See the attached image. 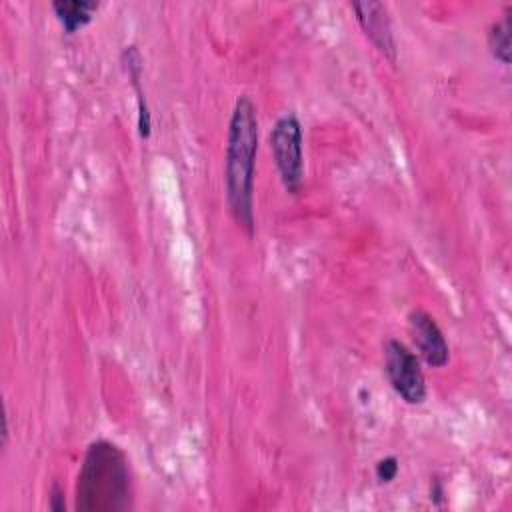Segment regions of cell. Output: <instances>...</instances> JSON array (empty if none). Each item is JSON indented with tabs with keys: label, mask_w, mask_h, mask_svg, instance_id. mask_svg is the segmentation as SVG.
<instances>
[{
	"label": "cell",
	"mask_w": 512,
	"mask_h": 512,
	"mask_svg": "<svg viewBox=\"0 0 512 512\" xmlns=\"http://www.w3.org/2000/svg\"><path fill=\"white\" fill-rule=\"evenodd\" d=\"M396 472H398V460H396L394 456H386V458H382V460L376 462V478H378L380 482H390V480H394Z\"/></svg>",
	"instance_id": "cell-10"
},
{
	"label": "cell",
	"mask_w": 512,
	"mask_h": 512,
	"mask_svg": "<svg viewBox=\"0 0 512 512\" xmlns=\"http://www.w3.org/2000/svg\"><path fill=\"white\" fill-rule=\"evenodd\" d=\"M408 326L424 362L432 368L446 366L450 360V350L436 320L426 310L414 308L408 314Z\"/></svg>",
	"instance_id": "cell-5"
},
{
	"label": "cell",
	"mask_w": 512,
	"mask_h": 512,
	"mask_svg": "<svg viewBox=\"0 0 512 512\" xmlns=\"http://www.w3.org/2000/svg\"><path fill=\"white\" fill-rule=\"evenodd\" d=\"M132 472L126 454L110 440H96L86 448L78 482V512H122L132 508Z\"/></svg>",
	"instance_id": "cell-2"
},
{
	"label": "cell",
	"mask_w": 512,
	"mask_h": 512,
	"mask_svg": "<svg viewBox=\"0 0 512 512\" xmlns=\"http://www.w3.org/2000/svg\"><path fill=\"white\" fill-rule=\"evenodd\" d=\"M270 150L284 188L298 194L304 182V154H302V126L296 114L280 116L270 132Z\"/></svg>",
	"instance_id": "cell-3"
},
{
	"label": "cell",
	"mask_w": 512,
	"mask_h": 512,
	"mask_svg": "<svg viewBox=\"0 0 512 512\" xmlns=\"http://www.w3.org/2000/svg\"><path fill=\"white\" fill-rule=\"evenodd\" d=\"M258 150V116L254 102L242 94L232 110L226 142V200L232 218L248 234L254 230V166Z\"/></svg>",
	"instance_id": "cell-1"
},
{
	"label": "cell",
	"mask_w": 512,
	"mask_h": 512,
	"mask_svg": "<svg viewBox=\"0 0 512 512\" xmlns=\"http://www.w3.org/2000/svg\"><path fill=\"white\" fill-rule=\"evenodd\" d=\"M488 48L496 60L510 64V6H506L502 18L490 26Z\"/></svg>",
	"instance_id": "cell-9"
},
{
	"label": "cell",
	"mask_w": 512,
	"mask_h": 512,
	"mask_svg": "<svg viewBox=\"0 0 512 512\" xmlns=\"http://www.w3.org/2000/svg\"><path fill=\"white\" fill-rule=\"evenodd\" d=\"M48 508L62 512L66 510V502H64V490L58 484H52L50 488V498H48Z\"/></svg>",
	"instance_id": "cell-11"
},
{
	"label": "cell",
	"mask_w": 512,
	"mask_h": 512,
	"mask_svg": "<svg viewBox=\"0 0 512 512\" xmlns=\"http://www.w3.org/2000/svg\"><path fill=\"white\" fill-rule=\"evenodd\" d=\"M52 10L66 32H76L80 26L88 24L92 12L98 8L96 0H54Z\"/></svg>",
	"instance_id": "cell-8"
},
{
	"label": "cell",
	"mask_w": 512,
	"mask_h": 512,
	"mask_svg": "<svg viewBox=\"0 0 512 512\" xmlns=\"http://www.w3.org/2000/svg\"><path fill=\"white\" fill-rule=\"evenodd\" d=\"M122 62L128 72V78L136 90V100H138V132L142 138L150 136V110L144 98V92L140 88V74H142V56L136 46H126L122 52Z\"/></svg>",
	"instance_id": "cell-7"
},
{
	"label": "cell",
	"mask_w": 512,
	"mask_h": 512,
	"mask_svg": "<svg viewBox=\"0 0 512 512\" xmlns=\"http://www.w3.org/2000/svg\"><path fill=\"white\" fill-rule=\"evenodd\" d=\"M356 12V18L364 30V34L372 40V44L390 60L396 58V42L392 34V22L388 16L386 4L378 0H360L350 4Z\"/></svg>",
	"instance_id": "cell-6"
},
{
	"label": "cell",
	"mask_w": 512,
	"mask_h": 512,
	"mask_svg": "<svg viewBox=\"0 0 512 512\" xmlns=\"http://www.w3.org/2000/svg\"><path fill=\"white\" fill-rule=\"evenodd\" d=\"M384 370L394 392L408 404H422L426 398V380L416 354L400 340L384 344Z\"/></svg>",
	"instance_id": "cell-4"
}]
</instances>
